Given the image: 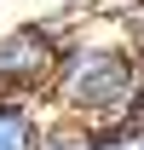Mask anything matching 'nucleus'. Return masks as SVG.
<instances>
[{
	"label": "nucleus",
	"instance_id": "0eeeda50",
	"mask_svg": "<svg viewBox=\"0 0 144 150\" xmlns=\"http://www.w3.org/2000/svg\"><path fill=\"white\" fill-rule=\"evenodd\" d=\"M127 121H133V127H144V87H138V98H133V110H127Z\"/></svg>",
	"mask_w": 144,
	"mask_h": 150
},
{
	"label": "nucleus",
	"instance_id": "39448f33",
	"mask_svg": "<svg viewBox=\"0 0 144 150\" xmlns=\"http://www.w3.org/2000/svg\"><path fill=\"white\" fill-rule=\"evenodd\" d=\"M92 150H144V127H133V121L104 127V133H92Z\"/></svg>",
	"mask_w": 144,
	"mask_h": 150
},
{
	"label": "nucleus",
	"instance_id": "7ed1b4c3",
	"mask_svg": "<svg viewBox=\"0 0 144 150\" xmlns=\"http://www.w3.org/2000/svg\"><path fill=\"white\" fill-rule=\"evenodd\" d=\"M40 121H46V104H12V98H0V150H35Z\"/></svg>",
	"mask_w": 144,
	"mask_h": 150
},
{
	"label": "nucleus",
	"instance_id": "423d86ee",
	"mask_svg": "<svg viewBox=\"0 0 144 150\" xmlns=\"http://www.w3.org/2000/svg\"><path fill=\"white\" fill-rule=\"evenodd\" d=\"M121 46L133 52V64H138V75H144V12L127 18V40H121Z\"/></svg>",
	"mask_w": 144,
	"mask_h": 150
},
{
	"label": "nucleus",
	"instance_id": "f257e3e1",
	"mask_svg": "<svg viewBox=\"0 0 144 150\" xmlns=\"http://www.w3.org/2000/svg\"><path fill=\"white\" fill-rule=\"evenodd\" d=\"M138 87H144V75L121 40H87L69 29L64 52H58V69H52V87H46V110L104 133V127L127 121Z\"/></svg>",
	"mask_w": 144,
	"mask_h": 150
},
{
	"label": "nucleus",
	"instance_id": "20e7f679",
	"mask_svg": "<svg viewBox=\"0 0 144 150\" xmlns=\"http://www.w3.org/2000/svg\"><path fill=\"white\" fill-rule=\"evenodd\" d=\"M35 150H92V127H87V121H69V115H52V110H46Z\"/></svg>",
	"mask_w": 144,
	"mask_h": 150
},
{
	"label": "nucleus",
	"instance_id": "f03ea898",
	"mask_svg": "<svg viewBox=\"0 0 144 150\" xmlns=\"http://www.w3.org/2000/svg\"><path fill=\"white\" fill-rule=\"evenodd\" d=\"M64 40H69L64 18H35V23L6 29L0 35V98H12V104H46V87H52Z\"/></svg>",
	"mask_w": 144,
	"mask_h": 150
}]
</instances>
